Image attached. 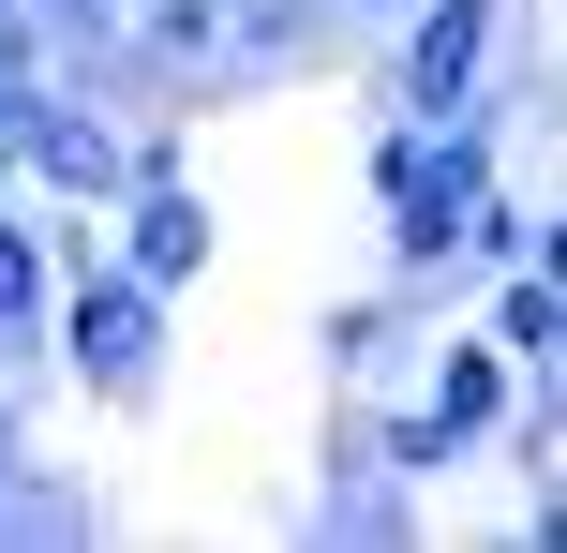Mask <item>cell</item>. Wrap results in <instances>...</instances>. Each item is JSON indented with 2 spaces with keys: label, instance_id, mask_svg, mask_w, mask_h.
Instances as JSON below:
<instances>
[{
  "label": "cell",
  "instance_id": "6",
  "mask_svg": "<svg viewBox=\"0 0 567 553\" xmlns=\"http://www.w3.org/2000/svg\"><path fill=\"white\" fill-rule=\"evenodd\" d=\"M0 105H16V45H0ZM0 135H16V120H0Z\"/></svg>",
  "mask_w": 567,
  "mask_h": 553
},
{
  "label": "cell",
  "instance_id": "4",
  "mask_svg": "<svg viewBox=\"0 0 567 553\" xmlns=\"http://www.w3.org/2000/svg\"><path fill=\"white\" fill-rule=\"evenodd\" d=\"M135 269H195V209H179V195L135 225Z\"/></svg>",
  "mask_w": 567,
  "mask_h": 553
},
{
  "label": "cell",
  "instance_id": "3",
  "mask_svg": "<svg viewBox=\"0 0 567 553\" xmlns=\"http://www.w3.org/2000/svg\"><path fill=\"white\" fill-rule=\"evenodd\" d=\"M135 345H150L135 299H90V375H135Z\"/></svg>",
  "mask_w": 567,
  "mask_h": 553
},
{
  "label": "cell",
  "instance_id": "1",
  "mask_svg": "<svg viewBox=\"0 0 567 553\" xmlns=\"http://www.w3.org/2000/svg\"><path fill=\"white\" fill-rule=\"evenodd\" d=\"M478 45H493V0H433L419 60H403V105H419V120H463V75H478Z\"/></svg>",
  "mask_w": 567,
  "mask_h": 553
},
{
  "label": "cell",
  "instance_id": "7",
  "mask_svg": "<svg viewBox=\"0 0 567 553\" xmlns=\"http://www.w3.org/2000/svg\"><path fill=\"white\" fill-rule=\"evenodd\" d=\"M75 16H120V0H75Z\"/></svg>",
  "mask_w": 567,
  "mask_h": 553
},
{
  "label": "cell",
  "instance_id": "5",
  "mask_svg": "<svg viewBox=\"0 0 567 553\" xmlns=\"http://www.w3.org/2000/svg\"><path fill=\"white\" fill-rule=\"evenodd\" d=\"M16 299H30V239L0 225V315H16Z\"/></svg>",
  "mask_w": 567,
  "mask_h": 553
},
{
  "label": "cell",
  "instance_id": "2",
  "mask_svg": "<svg viewBox=\"0 0 567 553\" xmlns=\"http://www.w3.org/2000/svg\"><path fill=\"white\" fill-rule=\"evenodd\" d=\"M463 195H478V165H463V150H419V165L389 150V209H403V255H449V239H463Z\"/></svg>",
  "mask_w": 567,
  "mask_h": 553
}]
</instances>
